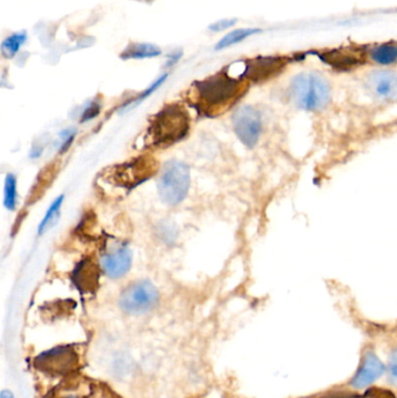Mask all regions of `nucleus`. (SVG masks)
Listing matches in <instances>:
<instances>
[{
    "mask_svg": "<svg viewBox=\"0 0 397 398\" xmlns=\"http://www.w3.org/2000/svg\"><path fill=\"white\" fill-rule=\"evenodd\" d=\"M159 298V290L152 282L138 281L125 289L119 298V306L124 313L142 315L154 309Z\"/></svg>",
    "mask_w": 397,
    "mask_h": 398,
    "instance_id": "6",
    "label": "nucleus"
},
{
    "mask_svg": "<svg viewBox=\"0 0 397 398\" xmlns=\"http://www.w3.org/2000/svg\"><path fill=\"white\" fill-rule=\"evenodd\" d=\"M363 398H397L396 394L389 389L377 388V387H368L366 392H363Z\"/></svg>",
    "mask_w": 397,
    "mask_h": 398,
    "instance_id": "26",
    "label": "nucleus"
},
{
    "mask_svg": "<svg viewBox=\"0 0 397 398\" xmlns=\"http://www.w3.org/2000/svg\"><path fill=\"white\" fill-rule=\"evenodd\" d=\"M260 33H263L261 28H237L223 36L214 47V50L230 48L232 46L238 45L240 42L245 41L246 39L251 38L253 35L260 34Z\"/></svg>",
    "mask_w": 397,
    "mask_h": 398,
    "instance_id": "17",
    "label": "nucleus"
},
{
    "mask_svg": "<svg viewBox=\"0 0 397 398\" xmlns=\"http://www.w3.org/2000/svg\"><path fill=\"white\" fill-rule=\"evenodd\" d=\"M168 78V74H163L162 76H160L159 78L156 79L155 82L153 83L152 85L149 86L148 89H146L141 95H139L137 98L130 102V103L125 104L124 107H127L128 105L131 104H138L141 103L142 100H145L147 97L151 96L154 91L159 89L160 86L162 85L163 83L166 82V79Z\"/></svg>",
    "mask_w": 397,
    "mask_h": 398,
    "instance_id": "22",
    "label": "nucleus"
},
{
    "mask_svg": "<svg viewBox=\"0 0 397 398\" xmlns=\"http://www.w3.org/2000/svg\"><path fill=\"white\" fill-rule=\"evenodd\" d=\"M237 22H238L237 19H221V20H218L214 22V24H211L209 26V31L214 32V33L224 32L228 29V28L233 27Z\"/></svg>",
    "mask_w": 397,
    "mask_h": 398,
    "instance_id": "28",
    "label": "nucleus"
},
{
    "mask_svg": "<svg viewBox=\"0 0 397 398\" xmlns=\"http://www.w3.org/2000/svg\"><path fill=\"white\" fill-rule=\"evenodd\" d=\"M318 398H363V395H360L359 392H354V390L332 389Z\"/></svg>",
    "mask_w": 397,
    "mask_h": 398,
    "instance_id": "24",
    "label": "nucleus"
},
{
    "mask_svg": "<svg viewBox=\"0 0 397 398\" xmlns=\"http://www.w3.org/2000/svg\"><path fill=\"white\" fill-rule=\"evenodd\" d=\"M132 259L131 248L127 245H117L102 256L100 268L109 277L120 278L131 269Z\"/></svg>",
    "mask_w": 397,
    "mask_h": 398,
    "instance_id": "12",
    "label": "nucleus"
},
{
    "mask_svg": "<svg viewBox=\"0 0 397 398\" xmlns=\"http://www.w3.org/2000/svg\"><path fill=\"white\" fill-rule=\"evenodd\" d=\"M63 398H80V397H77V396L75 395H69V396H66V397Z\"/></svg>",
    "mask_w": 397,
    "mask_h": 398,
    "instance_id": "31",
    "label": "nucleus"
},
{
    "mask_svg": "<svg viewBox=\"0 0 397 398\" xmlns=\"http://www.w3.org/2000/svg\"><path fill=\"white\" fill-rule=\"evenodd\" d=\"M367 57L382 68L394 66L397 63V42H380L377 45L368 46Z\"/></svg>",
    "mask_w": 397,
    "mask_h": 398,
    "instance_id": "15",
    "label": "nucleus"
},
{
    "mask_svg": "<svg viewBox=\"0 0 397 398\" xmlns=\"http://www.w3.org/2000/svg\"><path fill=\"white\" fill-rule=\"evenodd\" d=\"M36 367L45 371L64 373L74 368L77 355L70 346H59L40 354L36 357Z\"/></svg>",
    "mask_w": 397,
    "mask_h": 398,
    "instance_id": "13",
    "label": "nucleus"
},
{
    "mask_svg": "<svg viewBox=\"0 0 397 398\" xmlns=\"http://www.w3.org/2000/svg\"><path fill=\"white\" fill-rule=\"evenodd\" d=\"M18 191L17 177L14 174H7L5 179V190H4V205L7 210L14 211L17 207Z\"/></svg>",
    "mask_w": 397,
    "mask_h": 398,
    "instance_id": "20",
    "label": "nucleus"
},
{
    "mask_svg": "<svg viewBox=\"0 0 397 398\" xmlns=\"http://www.w3.org/2000/svg\"><path fill=\"white\" fill-rule=\"evenodd\" d=\"M145 1H152V0H145Z\"/></svg>",
    "mask_w": 397,
    "mask_h": 398,
    "instance_id": "33",
    "label": "nucleus"
},
{
    "mask_svg": "<svg viewBox=\"0 0 397 398\" xmlns=\"http://www.w3.org/2000/svg\"><path fill=\"white\" fill-rule=\"evenodd\" d=\"M156 169L155 158L151 155H142L131 161L111 167L104 172V179L118 188L132 190L152 179L156 174Z\"/></svg>",
    "mask_w": 397,
    "mask_h": 398,
    "instance_id": "4",
    "label": "nucleus"
},
{
    "mask_svg": "<svg viewBox=\"0 0 397 398\" xmlns=\"http://www.w3.org/2000/svg\"><path fill=\"white\" fill-rule=\"evenodd\" d=\"M160 55H162V50L156 45L146 43V42H131L120 53V59L125 60V61H127V60L154 59V57H158Z\"/></svg>",
    "mask_w": 397,
    "mask_h": 398,
    "instance_id": "16",
    "label": "nucleus"
},
{
    "mask_svg": "<svg viewBox=\"0 0 397 398\" xmlns=\"http://www.w3.org/2000/svg\"><path fill=\"white\" fill-rule=\"evenodd\" d=\"M232 123L240 142L247 148L256 147L263 132V118L259 110L251 105L240 107L235 110Z\"/></svg>",
    "mask_w": 397,
    "mask_h": 398,
    "instance_id": "9",
    "label": "nucleus"
},
{
    "mask_svg": "<svg viewBox=\"0 0 397 398\" xmlns=\"http://www.w3.org/2000/svg\"><path fill=\"white\" fill-rule=\"evenodd\" d=\"M247 90V81L228 70L217 72L193 84L190 102L204 117H218L228 110Z\"/></svg>",
    "mask_w": 397,
    "mask_h": 398,
    "instance_id": "1",
    "label": "nucleus"
},
{
    "mask_svg": "<svg viewBox=\"0 0 397 398\" xmlns=\"http://www.w3.org/2000/svg\"><path fill=\"white\" fill-rule=\"evenodd\" d=\"M27 33L26 31L15 32L10 36H7L3 42H1V54L5 59H13L17 55L21 47L27 41Z\"/></svg>",
    "mask_w": 397,
    "mask_h": 398,
    "instance_id": "18",
    "label": "nucleus"
},
{
    "mask_svg": "<svg viewBox=\"0 0 397 398\" xmlns=\"http://www.w3.org/2000/svg\"><path fill=\"white\" fill-rule=\"evenodd\" d=\"M63 200H64V196L61 195V196L57 197V198L52 203V205L49 206L48 211L46 212L43 219L41 220V223L38 227V234L39 235H42V234L46 233L47 231L50 230L52 227H54L57 220L60 218V212H61V206H62Z\"/></svg>",
    "mask_w": 397,
    "mask_h": 398,
    "instance_id": "19",
    "label": "nucleus"
},
{
    "mask_svg": "<svg viewBox=\"0 0 397 398\" xmlns=\"http://www.w3.org/2000/svg\"><path fill=\"white\" fill-rule=\"evenodd\" d=\"M57 170H59V168H56L55 163H53V165H48V167H46V168L43 169V170H42L41 172V176L42 177H43V181H49V179H54V176H55V172H57ZM36 184H38V186H36V188H33V190H32L31 198L32 197L34 196L35 193H36V191H38L36 200H39V198H40V196H41L40 191H45V190L47 189L49 186L48 184H47V183L40 181V179H36Z\"/></svg>",
    "mask_w": 397,
    "mask_h": 398,
    "instance_id": "21",
    "label": "nucleus"
},
{
    "mask_svg": "<svg viewBox=\"0 0 397 398\" xmlns=\"http://www.w3.org/2000/svg\"><path fill=\"white\" fill-rule=\"evenodd\" d=\"M99 266L92 259L85 258L74 269L71 281L81 294H94L99 285Z\"/></svg>",
    "mask_w": 397,
    "mask_h": 398,
    "instance_id": "14",
    "label": "nucleus"
},
{
    "mask_svg": "<svg viewBox=\"0 0 397 398\" xmlns=\"http://www.w3.org/2000/svg\"><path fill=\"white\" fill-rule=\"evenodd\" d=\"M182 55H183L182 50H176V52H174L173 54H169V55H168V61H167V67H173L174 64H176V63L180 61Z\"/></svg>",
    "mask_w": 397,
    "mask_h": 398,
    "instance_id": "29",
    "label": "nucleus"
},
{
    "mask_svg": "<svg viewBox=\"0 0 397 398\" xmlns=\"http://www.w3.org/2000/svg\"><path fill=\"white\" fill-rule=\"evenodd\" d=\"M43 149H45V146L41 144H33V147H32L31 158H38L41 156L42 153H43Z\"/></svg>",
    "mask_w": 397,
    "mask_h": 398,
    "instance_id": "30",
    "label": "nucleus"
},
{
    "mask_svg": "<svg viewBox=\"0 0 397 398\" xmlns=\"http://www.w3.org/2000/svg\"><path fill=\"white\" fill-rule=\"evenodd\" d=\"M76 128H67L60 133V154H64L76 137Z\"/></svg>",
    "mask_w": 397,
    "mask_h": 398,
    "instance_id": "23",
    "label": "nucleus"
},
{
    "mask_svg": "<svg viewBox=\"0 0 397 398\" xmlns=\"http://www.w3.org/2000/svg\"><path fill=\"white\" fill-rule=\"evenodd\" d=\"M287 96L300 110L321 112L331 104V83L318 70H303L291 77Z\"/></svg>",
    "mask_w": 397,
    "mask_h": 398,
    "instance_id": "2",
    "label": "nucleus"
},
{
    "mask_svg": "<svg viewBox=\"0 0 397 398\" xmlns=\"http://www.w3.org/2000/svg\"><path fill=\"white\" fill-rule=\"evenodd\" d=\"M1 398H6L5 397V394H4V392H1ZM8 398H12V395H11Z\"/></svg>",
    "mask_w": 397,
    "mask_h": 398,
    "instance_id": "32",
    "label": "nucleus"
},
{
    "mask_svg": "<svg viewBox=\"0 0 397 398\" xmlns=\"http://www.w3.org/2000/svg\"><path fill=\"white\" fill-rule=\"evenodd\" d=\"M387 371V366L377 357L373 350H365L361 357V362L356 369V374L349 380V385L356 390L368 388L377 382Z\"/></svg>",
    "mask_w": 397,
    "mask_h": 398,
    "instance_id": "11",
    "label": "nucleus"
},
{
    "mask_svg": "<svg viewBox=\"0 0 397 398\" xmlns=\"http://www.w3.org/2000/svg\"><path fill=\"white\" fill-rule=\"evenodd\" d=\"M100 107H102V105H100L98 100L91 102V103L85 107V110L83 111L82 117H81V123H85V121H91V119L97 117L100 112Z\"/></svg>",
    "mask_w": 397,
    "mask_h": 398,
    "instance_id": "27",
    "label": "nucleus"
},
{
    "mask_svg": "<svg viewBox=\"0 0 397 398\" xmlns=\"http://www.w3.org/2000/svg\"><path fill=\"white\" fill-rule=\"evenodd\" d=\"M317 56L321 62L340 71L358 68L368 60L367 47L363 46H342L337 48L325 49L318 53Z\"/></svg>",
    "mask_w": 397,
    "mask_h": 398,
    "instance_id": "10",
    "label": "nucleus"
},
{
    "mask_svg": "<svg viewBox=\"0 0 397 398\" xmlns=\"http://www.w3.org/2000/svg\"><path fill=\"white\" fill-rule=\"evenodd\" d=\"M291 61V57L282 55H260L246 60L240 78L252 83L266 82L281 75Z\"/></svg>",
    "mask_w": 397,
    "mask_h": 398,
    "instance_id": "8",
    "label": "nucleus"
},
{
    "mask_svg": "<svg viewBox=\"0 0 397 398\" xmlns=\"http://www.w3.org/2000/svg\"><path fill=\"white\" fill-rule=\"evenodd\" d=\"M361 83L372 100L380 103H397L396 69H372L363 74Z\"/></svg>",
    "mask_w": 397,
    "mask_h": 398,
    "instance_id": "7",
    "label": "nucleus"
},
{
    "mask_svg": "<svg viewBox=\"0 0 397 398\" xmlns=\"http://www.w3.org/2000/svg\"><path fill=\"white\" fill-rule=\"evenodd\" d=\"M190 130V118L180 104H169L149 121L146 144L149 147L167 148L183 140Z\"/></svg>",
    "mask_w": 397,
    "mask_h": 398,
    "instance_id": "3",
    "label": "nucleus"
},
{
    "mask_svg": "<svg viewBox=\"0 0 397 398\" xmlns=\"http://www.w3.org/2000/svg\"><path fill=\"white\" fill-rule=\"evenodd\" d=\"M387 374L389 383L397 387V347L391 350L387 364Z\"/></svg>",
    "mask_w": 397,
    "mask_h": 398,
    "instance_id": "25",
    "label": "nucleus"
},
{
    "mask_svg": "<svg viewBox=\"0 0 397 398\" xmlns=\"http://www.w3.org/2000/svg\"><path fill=\"white\" fill-rule=\"evenodd\" d=\"M190 183L189 165L177 160L167 162L158 182L160 198L167 205H179L188 196Z\"/></svg>",
    "mask_w": 397,
    "mask_h": 398,
    "instance_id": "5",
    "label": "nucleus"
}]
</instances>
